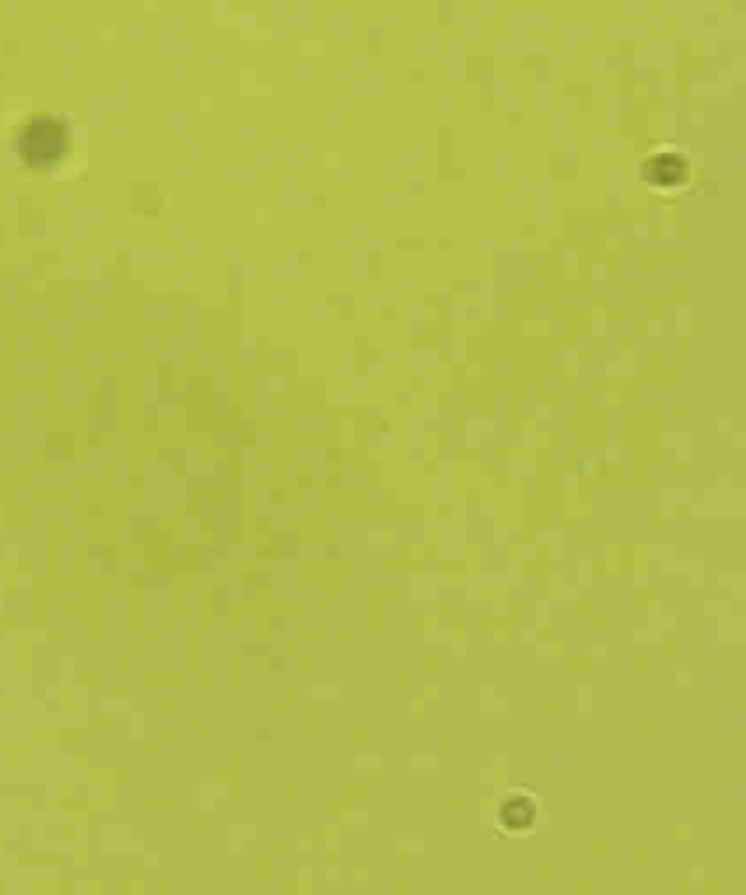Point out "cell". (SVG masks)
<instances>
[{
    "label": "cell",
    "mask_w": 746,
    "mask_h": 895,
    "mask_svg": "<svg viewBox=\"0 0 746 895\" xmlns=\"http://www.w3.org/2000/svg\"><path fill=\"white\" fill-rule=\"evenodd\" d=\"M536 819V804L528 795H508L499 804L497 810V825L504 828L510 834H523L528 832Z\"/></svg>",
    "instance_id": "obj_1"
}]
</instances>
